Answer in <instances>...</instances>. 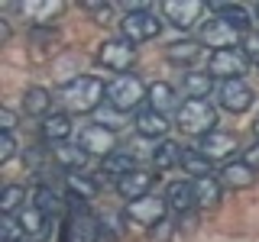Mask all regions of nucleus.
<instances>
[{
	"instance_id": "f257e3e1",
	"label": "nucleus",
	"mask_w": 259,
	"mask_h": 242,
	"mask_svg": "<svg viewBox=\"0 0 259 242\" xmlns=\"http://www.w3.org/2000/svg\"><path fill=\"white\" fill-rule=\"evenodd\" d=\"M59 100L75 113H94L97 107L107 103V87H104V81L91 75H78L59 91Z\"/></svg>"
},
{
	"instance_id": "f03ea898",
	"label": "nucleus",
	"mask_w": 259,
	"mask_h": 242,
	"mask_svg": "<svg viewBox=\"0 0 259 242\" xmlns=\"http://www.w3.org/2000/svg\"><path fill=\"white\" fill-rule=\"evenodd\" d=\"M178 126L188 136H210L217 129V110L210 100H185L178 107Z\"/></svg>"
},
{
	"instance_id": "7ed1b4c3",
	"label": "nucleus",
	"mask_w": 259,
	"mask_h": 242,
	"mask_svg": "<svg viewBox=\"0 0 259 242\" xmlns=\"http://www.w3.org/2000/svg\"><path fill=\"white\" fill-rule=\"evenodd\" d=\"M68 226H65V242H101V226L88 210V200L71 194L68 197Z\"/></svg>"
},
{
	"instance_id": "20e7f679",
	"label": "nucleus",
	"mask_w": 259,
	"mask_h": 242,
	"mask_svg": "<svg viewBox=\"0 0 259 242\" xmlns=\"http://www.w3.org/2000/svg\"><path fill=\"white\" fill-rule=\"evenodd\" d=\"M143 97H149V87H146L136 75H117L107 84V103L117 107L120 113L136 110L143 103Z\"/></svg>"
},
{
	"instance_id": "39448f33",
	"label": "nucleus",
	"mask_w": 259,
	"mask_h": 242,
	"mask_svg": "<svg viewBox=\"0 0 259 242\" xmlns=\"http://www.w3.org/2000/svg\"><path fill=\"white\" fill-rule=\"evenodd\" d=\"M159 29H162V23H159V16L152 13L149 7H146V10H130L123 20H120V32H123V39L133 42V45L156 39Z\"/></svg>"
},
{
	"instance_id": "423d86ee",
	"label": "nucleus",
	"mask_w": 259,
	"mask_h": 242,
	"mask_svg": "<svg viewBox=\"0 0 259 242\" xmlns=\"http://www.w3.org/2000/svg\"><path fill=\"white\" fill-rule=\"evenodd\" d=\"M246 65H249V58L243 55V48H221V52L210 55L207 75L221 78V81H240L246 75Z\"/></svg>"
},
{
	"instance_id": "0eeeda50",
	"label": "nucleus",
	"mask_w": 259,
	"mask_h": 242,
	"mask_svg": "<svg viewBox=\"0 0 259 242\" xmlns=\"http://www.w3.org/2000/svg\"><path fill=\"white\" fill-rule=\"evenodd\" d=\"M165 213H168V204H165V197H140V200H133V204L126 207V220L130 223H136V226H146V229H152V226H159L162 220H165Z\"/></svg>"
},
{
	"instance_id": "6e6552de",
	"label": "nucleus",
	"mask_w": 259,
	"mask_h": 242,
	"mask_svg": "<svg viewBox=\"0 0 259 242\" xmlns=\"http://www.w3.org/2000/svg\"><path fill=\"white\" fill-rule=\"evenodd\" d=\"M217 107H224L227 113H246L253 107V87L246 81H221L217 84Z\"/></svg>"
},
{
	"instance_id": "1a4fd4ad",
	"label": "nucleus",
	"mask_w": 259,
	"mask_h": 242,
	"mask_svg": "<svg viewBox=\"0 0 259 242\" xmlns=\"http://www.w3.org/2000/svg\"><path fill=\"white\" fill-rule=\"evenodd\" d=\"M198 42L201 45H210L214 52H221V48H240V29H233L230 23H224L221 16H210V20L201 26L198 32Z\"/></svg>"
},
{
	"instance_id": "9d476101",
	"label": "nucleus",
	"mask_w": 259,
	"mask_h": 242,
	"mask_svg": "<svg viewBox=\"0 0 259 242\" xmlns=\"http://www.w3.org/2000/svg\"><path fill=\"white\" fill-rule=\"evenodd\" d=\"M97 58L107 71H120V75H126L130 65L136 58V45L126 42V39H107V42L101 45V52H97Z\"/></svg>"
},
{
	"instance_id": "9b49d317",
	"label": "nucleus",
	"mask_w": 259,
	"mask_h": 242,
	"mask_svg": "<svg viewBox=\"0 0 259 242\" xmlns=\"http://www.w3.org/2000/svg\"><path fill=\"white\" fill-rule=\"evenodd\" d=\"M201 13H204V4H198V0H168V4H162V16H165L168 23H172L175 29H191L194 23L201 20Z\"/></svg>"
},
{
	"instance_id": "f8f14e48",
	"label": "nucleus",
	"mask_w": 259,
	"mask_h": 242,
	"mask_svg": "<svg viewBox=\"0 0 259 242\" xmlns=\"http://www.w3.org/2000/svg\"><path fill=\"white\" fill-rule=\"evenodd\" d=\"M78 145L88 152V155H113V133L110 129H104V126H97V123H88L84 129L78 133Z\"/></svg>"
},
{
	"instance_id": "ddd939ff",
	"label": "nucleus",
	"mask_w": 259,
	"mask_h": 242,
	"mask_svg": "<svg viewBox=\"0 0 259 242\" xmlns=\"http://www.w3.org/2000/svg\"><path fill=\"white\" fill-rule=\"evenodd\" d=\"M165 204L172 213L178 216H188L194 207H198V200H194V181H172L165 188Z\"/></svg>"
},
{
	"instance_id": "4468645a",
	"label": "nucleus",
	"mask_w": 259,
	"mask_h": 242,
	"mask_svg": "<svg viewBox=\"0 0 259 242\" xmlns=\"http://www.w3.org/2000/svg\"><path fill=\"white\" fill-rule=\"evenodd\" d=\"M133 126H136V133H140L143 139H165V133H168V119H165V113H159V110H152V107L136 110Z\"/></svg>"
},
{
	"instance_id": "2eb2a0df",
	"label": "nucleus",
	"mask_w": 259,
	"mask_h": 242,
	"mask_svg": "<svg viewBox=\"0 0 259 242\" xmlns=\"http://www.w3.org/2000/svg\"><path fill=\"white\" fill-rule=\"evenodd\" d=\"M16 220H20V226H23V232H26L29 242H42L49 236V216L36 204H26L20 213H16Z\"/></svg>"
},
{
	"instance_id": "dca6fc26",
	"label": "nucleus",
	"mask_w": 259,
	"mask_h": 242,
	"mask_svg": "<svg viewBox=\"0 0 259 242\" xmlns=\"http://www.w3.org/2000/svg\"><path fill=\"white\" fill-rule=\"evenodd\" d=\"M149 188H152V174L146 171V168H136V171H130L117 181V194L126 197L130 204L140 200V197H149Z\"/></svg>"
},
{
	"instance_id": "f3484780",
	"label": "nucleus",
	"mask_w": 259,
	"mask_h": 242,
	"mask_svg": "<svg viewBox=\"0 0 259 242\" xmlns=\"http://www.w3.org/2000/svg\"><path fill=\"white\" fill-rule=\"evenodd\" d=\"M201 155L210 158V161H221L227 155H233V149H237V136H230V133H221V129H214L210 136H204L201 139Z\"/></svg>"
},
{
	"instance_id": "a211bd4d",
	"label": "nucleus",
	"mask_w": 259,
	"mask_h": 242,
	"mask_svg": "<svg viewBox=\"0 0 259 242\" xmlns=\"http://www.w3.org/2000/svg\"><path fill=\"white\" fill-rule=\"evenodd\" d=\"M221 184L230 191H246L256 184V171L246 165V161H227L221 168Z\"/></svg>"
},
{
	"instance_id": "6ab92c4d",
	"label": "nucleus",
	"mask_w": 259,
	"mask_h": 242,
	"mask_svg": "<svg viewBox=\"0 0 259 242\" xmlns=\"http://www.w3.org/2000/svg\"><path fill=\"white\" fill-rule=\"evenodd\" d=\"M39 133H42L46 142L62 145L71 136V116H68V113H49V116L42 119V126H39Z\"/></svg>"
},
{
	"instance_id": "aec40b11",
	"label": "nucleus",
	"mask_w": 259,
	"mask_h": 242,
	"mask_svg": "<svg viewBox=\"0 0 259 242\" xmlns=\"http://www.w3.org/2000/svg\"><path fill=\"white\" fill-rule=\"evenodd\" d=\"M52 155H55V165L65 168V171H71V174H78L81 168L88 165V152L81 149V145L62 142V145H55V149H52Z\"/></svg>"
},
{
	"instance_id": "412c9836",
	"label": "nucleus",
	"mask_w": 259,
	"mask_h": 242,
	"mask_svg": "<svg viewBox=\"0 0 259 242\" xmlns=\"http://www.w3.org/2000/svg\"><path fill=\"white\" fill-rule=\"evenodd\" d=\"M130 171H136V155L130 149H120V152H113V155L104 158V168H101V174H107L113 177V181H120L123 174Z\"/></svg>"
},
{
	"instance_id": "4be33fe9",
	"label": "nucleus",
	"mask_w": 259,
	"mask_h": 242,
	"mask_svg": "<svg viewBox=\"0 0 259 242\" xmlns=\"http://www.w3.org/2000/svg\"><path fill=\"white\" fill-rule=\"evenodd\" d=\"M165 58L172 62V65H185V68H188V65H194L201 58V42L198 39H182V42H172L165 48Z\"/></svg>"
},
{
	"instance_id": "5701e85b",
	"label": "nucleus",
	"mask_w": 259,
	"mask_h": 242,
	"mask_svg": "<svg viewBox=\"0 0 259 242\" xmlns=\"http://www.w3.org/2000/svg\"><path fill=\"white\" fill-rule=\"evenodd\" d=\"M221 194H224V184L221 177H198L194 181V200H198V207H217L221 204Z\"/></svg>"
},
{
	"instance_id": "b1692460",
	"label": "nucleus",
	"mask_w": 259,
	"mask_h": 242,
	"mask_svg": "<svg viewBox=\"0 0 259 242\" xmlns=\"http://www.w3.org/2000/svg\"><path fill=\"white\" fill-rule=\"evenodd\" d=\"M210 75L207 71H185L182 75V91L188 100H204V97L210 94Z\"/></svg>"
},
{
	"instance_id": "393cba45",
	"label": "nucleus",
	"mask_w": 259,
	"mask_h": 242,
	"mask_svg": "<svg viewBox=\"0 0 259 242\" xmlns=\"http://www.w3.org/2000/svg\"><path fill=\"white\" fill-rule=\"evenodd\" d=\"M152 165H156V171H168V168L182 165V145L172 142V139H162L152 149Z\"/></svg>"
},
{
	"instance_id": "a878e982",
	"label": "nucleus",
	"mask_w": 259,
	"mask_h": 242,
	"mask_svg": "<svg viewBox=\"0 0 259 242\" xmlns=\"http://www.w3.org/2000/svg\"><path fill=\"white\" fill-rule=\"evenodd\" d=\"M16 10H23V13H29L32 16V23H39V26H49V23L55 20L62 10H65V4H59V0H46V4H13Z\"/></svg>"
},
{
	"instance_id": "bb28decb",
	"label": "nucleus",
	"mask_w": 259,
	"mask_h": 242,
	"mask_svg": "<svg viewBox=\"0 0 259 242\" xmlns=\"http://www.w3.org/2000/svg\"><path fill=\"white\" fill-rule=\"evenodd\" d=\"M149 107L159 110V113H168V110H178L182 103L175 100V87L165 84V81H156V84L149 87Z\"/></svg>"
},
{
	"instance_id": "cd10ccee",
	"label": "nucleus",
	"mask_w": 259,
	"mask_h": 242,
	"mask_svg": "<svg viewBox=\"0 0 259 242\" xmlns=\"http://www.w3.org/2000/svg\"><path fill=\"white\" fill-rule=\"evenodd\" d=\"M23 107H26L29 116H49V107H52V94L46 91V87H29L26 94H23Z\"/></svg>"
},
{
	"instance_id": "c85d7f7f",
	"label": "nucleus",
	"mask_w": 259,
	"mask_h": 242,
	"mask_svg": "<svg viewBox=\"0 0 259 242\" xmlns=\"http://www.w3.org/2000/svg\"><path fill=\"white\" fill-rule=\"evenodd\" d=\"M210 10H214V16H221L224 23H230L233 29H246L249 23H253V20H249V13L243 10L240 4H210Z\"/></svg>"
},
{
	"instance_id": "c756f323",
	"label": "nucleus",
	"mask_w": 259,
	"mask_h": 242,
	"mask_svg": "<svg viewBox=\"0 0 259 242\" xmlns=\"http://www.w3.org/2000/svg\"><path fill=\"white\" fill-rule=\"evenodd\" d=\"M23 207H26V188H20V184H7L4 194H0V213H4V216H16Z\"/></svg>"
},
{
	"instance_id": "7c9ffc66",
	"label": "nucleus",
	"mask_w": 259,
	"mask_h": 242,
	"mask_svg": "<svg viewBox=\"0 0 259 242\" xmlns=\"http://www.w3.org/2000/svg\"><path fill=\"white\" fill-rule=\"evenodd\" d=\"M182 168L188 174H194V181L198 177H210V158L201 155V149H182Z\"/></svg>"
},
{
	"instance_id": "2f4dec72",
	"label": "nucleus",
	"mask_w": 259,
	"mask_h": 242,
	"mask_svg": "<svg viewBox=\"0 0 259 242\" xmlns=\"http://www.w3.org/2000/svg\"><path fill=\"white\" fill-rule=\"evenodd\" d=\"M32 204L42 210L46 216H59L62 213V197L49 188V184H39V188H36V194H32Z\"/></svg>"
},
{
	"instance_id": "473e14b6",
	"label": "nucleus",
	"mask_w": 259,
	"mask_h": 242,
	"mask_svg": "<svg viewBox=\"0 0 259 242\" xmlns=\"http://www.w3.org/2000/svg\"><path fill=\"white\" fill-rule=\"evenodd\" d=\"M94 123H97V126H104V129H110V133H113V129H120V126L126 123V116H123V113H120L117 107L104 103V107H97V110H94Z\"/></svg>"
},
{
	"instance_id": "72a5a7b5",
	"label": "nucleus",
	"mask_w": 259,
	"mask_h": 242,
	"mask_svg": "<svg viewBox=\"0 0 259 242\" xmlns=\"http://www.w3.org/2000/svg\"><path fill=\"white\" fill-rule=\"evenodd\" d=\"M68 188H71V194H75V197H81V200H94V194H97V184H94L88 174H68Z\"/></svg>"
},
{
	"instance_id": "f704fd0d",
	"label": "nucleus",
	"mask_w": 259,
	"mask_h": 242,
	"mask_svg": "<svg viewBox=\"0 0 259 242\" xmlns=\"http://www.w3.org/2000/svg\"><path fill=\"white\" fill-rule=\"evenodd\" d=\"M0 242H26V232L16 216H4L0 220Z\"/></svg>"
},
{
	"instance_id": "c9c22d12",
	"label": "nucleus",
	"mask_w": 259,
	"mask_h": 242,
	"mask_svg": "<svg viewBox=\"0 0 259 242\" xmlns=\"http://www.w3.org/2000/svg\"><path fill=\"white\" fill-rule=\"evenodd\" d=\"M46 161H52L46 149H26V165L32 168V174H46Z\"/></svg>"
},
{
	"instance_id": "e433bc0d",
	"label": "nucleus",
	"mask_w": 259,
	"mask_h": 242,
	"mask_svg": "<svg viewBox=\"0 0 259 242\" xmlns=\"http://www.w3.org/2000/svg\"><path fill=\"white\" fill-rule=\"evenodd\" d=\"M16 149H20V145H16V136L4 133V139H0V165H7V161L16 155Z\"/></svg>"
},
{
	"instance_id": "4c0bfd02",
	"label": "nucleus",
	"mask_w": 259,
	"mask_h": 242,
	"mask_svg": "<svg viewBox=\"0 0 259 242\" xmlns=\"http://www.w3.org/2000/svg\"><path fill=\"white\" fill-rule=\"evenodd\" d=\"M172 236H175V226L168 223V220H162L159 226H152V229H149V239L152 242H168Z\"/></svg>"
},
{
	"instance_id": "58836bf2",
	"label": "nucleus",
	"mask_w": 259,
	"mask_h": 242,
	"mask_svg": "<svg viewBox=\"0 0 259 242\" xmlns=\"http://www.w3.org/2000/svg\"><path fill=\"white\" fill-rule=\"evenodd\" d=\"M243 55H246L249 62L259 65V36H246V39H243Z\"/></svg>"
},
{
	"instance_id": "ea45409f",
	"label": "nucleus",
	"mask_w": 259,
	"mask_h": 242,
	"mask_svg": "<svg viewBox=\"0 0 259 242\" xmlns=\"http://www.w3.org/2000/svg\"><path fill=\"white\" fill-rule=\"evenodd\" d=\"M243 161H246V165H249V168H253V171L259 174V139H256L253 145H249L246 152H243Z\"/></svg>"
},
{
	"instance_id": "a19ab883",
	"label": "nucleus",
	"mask_w": 259,
	"mask_h": 242,
	"mask_svg": "<svg viewBox=\"0 0 259 242\" xmlns=\"http://www.w3.org/2000/svg\"><path fill=\"white\" fill-rule=\"evenodd\" d=\"M13 126H16V113L10 107H4L0 110V129H4V133H13Z\"/></svg>"
},
{
	"instance_id": "79ce46f5",
	"label": "nucleus",
	"mask_w": 259,
	"mask_h": 242,
	"mask_svg": "<svg viewBox=\"0 0 259 242\" xmlns=\"http://www.w3.org/2000/svg\"><path fill=\"white\" fill-rule=\"evenodd\" d=\"M88 13H97V16H107L110 13V4H84Z\"/></svg>"
},
{
	"instance_id": "37998d69",
	"label": "nucleus",
	"mask_w": 259,
	"mask_h": 242,
	"mask_svg": "<svg viewBox=\"0 0 259 242\" xmlns=\"http://www.w3.org/2000/svg\"><path fill=\"white\" fill-rule=\"evenodd\" d=\"M10 39V26H7V20H0V42H7Z\"/></svg>"
},
{
	"instance_id": "c03bdc74",
	"label": "nucleus",
	"mask_w": 259,
	"mask_h": 242,
	"mask_svg": "<svg viewBox=\"0 0 259 242\" xmlns=\"http://www.w3.org/2000/svg\"><path fill=\"white\" fill-rule=\"evenodd\" d=\"M253 133H256V139H259V116H256V123H253Z\"/></svg>"
},
{
	"instance_id": "a18cd8bd",
	"label": "nucleus",
	"mask_w": 259,
	"mask_h": 242,
	"mask_svg": "<svg viewBox=\"0 0 259 242\" xmlns=\"http://www.w3.org/2000/svg\"><path fill=\"white\" fill-rule=\"evenodd\" d=\"M256 16H259V7H256Z\"/></svg>"
}]
</instances>
